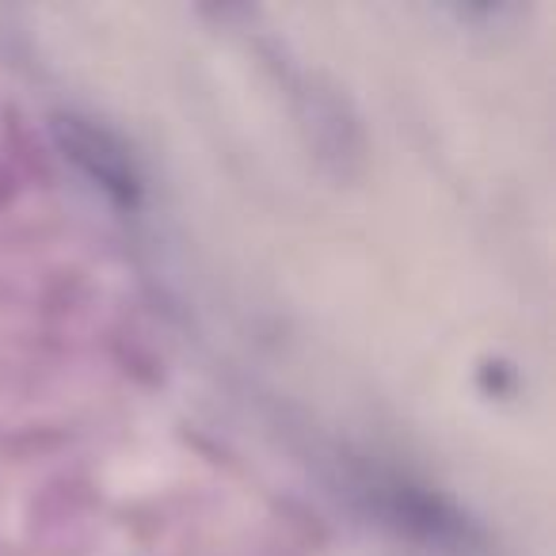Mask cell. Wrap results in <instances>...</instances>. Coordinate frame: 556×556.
<instances>
[{
	"mask_svg": "<svg viewBox=\"0 0 556 556\" xmlns=\"http://www.w3.org/2000/svg\"><path fill=\"white\" fill-rule=\"evenodd\" d=\"M58 130H62V138H65V149H70V153L77 156V161L85 164L96 179H103L111 191H123L126 199H130L134 176H130V168H126V156L111 153V146H108L103 134H96L92 126L80 123V118H62Z\"/></svg>",
	"mask_w": 556,
	"mask_h": 556,
	"instance_id": "1",
	"label": "cell"
}]
</instances>
